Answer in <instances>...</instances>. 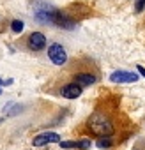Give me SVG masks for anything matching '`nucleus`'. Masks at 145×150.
Masks as SVG:
<instances>
[{
    "mask_svg": "<svg viewBox=\"0 0 145 150\" xmlns=\"http://www.w3.org/2000/svg\"><path fill=\"white\" fill-rule=\"evenodd\" d=\"M55 25L60 27V28H65V30H72V28L76 27V21L71 20V18H69L67 14H64V13H58L57 20H55Z\"/></svg>",
    "mask_w": 145,
    "mask_h": 150,
    "instance_id": "nucleus-8",
    "label": "nucleus"
},
{
    "mask_svg": "<svg viewBox=\"0 0 145 150\" xmlns=\"http://www.w3.org/2000/svg\"><path fill=\"white\" fill-rule=\"evenodd\" d=\"M11 83H13V80H6V81L0 80V85H11Z\"/></svg>",
    "mask_w": 145,
    "mask_h": 150,
    "instance_id": "nucleus-15",
    "label": "nucleus"
},
{
    "mask_svg": "<svg viewBox=\"0 0 145 150\" xmlns=\"http://www.w3.org/2000/svg\"><path fill=\"white\" fill-rule=\"evenodd\" d=\"M87 125H89V129L94 134H97L101 138H110L113 134V124H112V120L104 113H101V111L92 113L90 118H89V122H87Z\"/></svg>",
    "mask_w": 145,
    "mask_h": 150,
    "instance_id": "nucleus-1",
    "label": "nucleus"
},
{
    "mask_svg": "<svg viewBox=\"0 0 145 150\" xmlns=\"http://www.w3.org/2000/svg\"><path fill=\"white\" fill-rule=\"evenodd\" d=\"M96 145H97L99 148H110V146H112V139H110V138H99Z\"/></svg>",
    "mask_w": 145,
    "mask_h": 150,
    "instance_id": "nucleus-12",
    "label": "nucleus"
},
{
    "mask_svg": "<svg viewBox=\"0 0 145 150\" xmlns=\"http://www.w3.org/2000/svg\"><path fill=\"white\" fill-rule=\"evenodd\" d=\"M44 46H46V37H44V34H41V32H32V34L28 35V48H30L32 51H41Z\"/></svg>",
    "mask_w": 145,
    "mask_h": 150,
    "instance_id": "nucleus-6",
    "label": "nucleus"
},
{
    "mask_svg": "<svg viewBox=\"0 0 145 150\" xmlns=\"http://www.w3.org/2000/svg\"><path fill=\"white\" fill-rule=\"evenodd\" d=\"M145 9V0H136V4H134V11L136 13H141Z\"/></svg>",
    "mask_w": 145,
    "mask_h": 150,
    "instance_id": "nucleus-13",
    "label": "nucleus"
},
{
    "mask_svg": "<svg viewBox=\"0 0 145 150\" xmlns=\"http://www.w3.org/2000/svg\"><path fill=\"white\" fill-rule=\"evenodd\" d=\"M82 96V87L76 83H67L65 87H62V97L65 99H76Z\"/></svg>",
    "mask_w": 145,
    "mask_h": 150,
    "instance_id": "nucleus-7",
    "label": "nucleus"
},
{
    "mask_svg": "<svg viewBox=\"0 0 145 150\" xmlns=\"http://www.w3.org/2000/svg\"><path fill=\"white\" fill-rule=\"evenodd\" d=\"M75 81L80 87H89V85L96 83V76H92V74H89V72H80V74L75 76Z\"/></svg>",
    "mask_w": 145,
    "mask_h": 150,
    "instance_id": "nucleus-10",
    "label": "nucleus"
},
{
    "mask_svg": "<svg viewBox=\"0 0 145 150\" xmlns=\"http://www.w3.org/2000/svg\"><path fill=\"white\" fill-rule=\"evenodd\" d=\"M136 67H138V72H140L141 76L145 78V67H141V65H136Z\"/></svg>",
    "mask_w": 145,
    "mask_h": 150,
    "instance_id": "nucleus-14",
    "label": "nucleus"
},
{
    "mask_svg": "<svg viewBox=\"0 0 145 150\" xmlns=\"http://www.w3.org/2000/svg\"><path fill=\"white\" fill-rule=\"evenodd\" d=\"M58 13L60 11L53 9V7H50L46 4H43L41 7H36L34 9V16H36L37 21H41V23H51V25H55V20H57Z\"/></svg>",
    "mask_w": 145,
    "mask_h": 150,
    "instance_id": "nucleus-2",
    "label": "nucleus"
},
{
    "mask_svg": "<svg viewBox=\"0 0 145 150\" xmlns=\"http://www.w3.org/2000/svg\"><path fill=\"white\" fill-rule=\"evenodd\" d=\"M90 139H80V141H60L62 148H80V150H87L90 148Z\"/></svg>",
    "mask_w": 145,
    "mask_h": 150,
    "instance_id": "nucleus-9",
    "label": "nucleus"
},
{
    "mask_svg": "<svg viewBox=\"0 0 145 150\" xmlns=\"http://www.w3.org/2000/svg\"><path fill=\"white\" fill-rule=\"evenodd\" d=\"M48 143H60V136L57 132H41L32 139L34 146H44Z\"/></svg>",
    "mask_w": 145,
    "mask_h": 150,
    "instance_id": "nucleus-5",
    "label": "nucleus"
},
{
    "mask_svg": "<svg viewBox=\"0 0 145 150\" xmlns=\"http://www.w3.org/2000/svg\"><path fill=\"white\" fill-rule=\"evenodd\" d=\"M48 57H50V60L55 65H64L67 62V53H65L64 46L62 44H57V42L48 48Z\"/></svg>",
    "mask_w": 145,
    "mask_h": 150,
    "instance_id": "nucleus-3",
    "label": "nucleus"
},
{
    "mask_svg": "<svg viewBox=\"0 0 145 150\" xmlns=\"http://www.w3.org/2000/svg\"><path fill=\"white\" fill-rule=\"evenodd\" d=\"M23 27H25V25H23V21H21V20H14V21L11 23V28H13V32H14V34H20V32L23 30Z\"/></svg>",
    "mask_w": 145,
    "mask_h": 150,
    "instance_id": "nucleus-11",
    "label": "nucleus"
},
{
    "mask_svg": "<svg viewBox=\"0 0 145 150\" xmlns=\"http://www.w3.org/2000/svg\"><path fill=\"white\" fill-rule=\"evenodd\" d=\"M110 81H113V83H134V81H138V74L127 72V71H115L110 74Z\"/></svg>",
    "mask_w": 145,
    "mask_h": 150,
    "instance_id": "nucleus-4",
    "label": "nucleus"
},
{
    "mask_svg": "<svg viewBox=\"0 0 145 150\" xmlns=\"http://www.w3.org/2000/svg\"><path fill=\"white\" fill-rule=\"evenodd\" d=\"M0 96H2V88H0Z\"/></svg>",
    "mask_w": 145,
    "mask_h": 150,
    "instance_id": "nucleus-16",
    "label": "nucleus"
}]
</instances>
